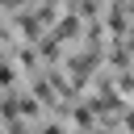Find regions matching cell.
Segmentation results:
<instances>
[{
	"instance_id": "7a4b0ae2",
	"label": "cell",
	"mask_w": 134,
	"mask_h": 134,
	"mask_svg": "<svg viewBox=\"0 0 134 134\" xmlns=\"http://www.w3.org/2000/svg\"><path fill=\"white\" fill-rule=\"evenodd\" d=\"M0 84H13V67H8L4 59H0Z\"/></svg>"
},
{
	"instance_id": "6da1fadb",
	"label": "cell",
	"mask_w": 134,
	"mask_h": 134,
	"mask_svg": "<svg viewBox=\"0 0 134 134\" xmlns=\"http://www.w3.org/2000/svg\"><path fill=\"white\" fill-rule=\"evenodd\" d=\"M54 38H59V42L75 38V17H63V21H59V29H54Z\"/></svg>"
}]
</instances>
